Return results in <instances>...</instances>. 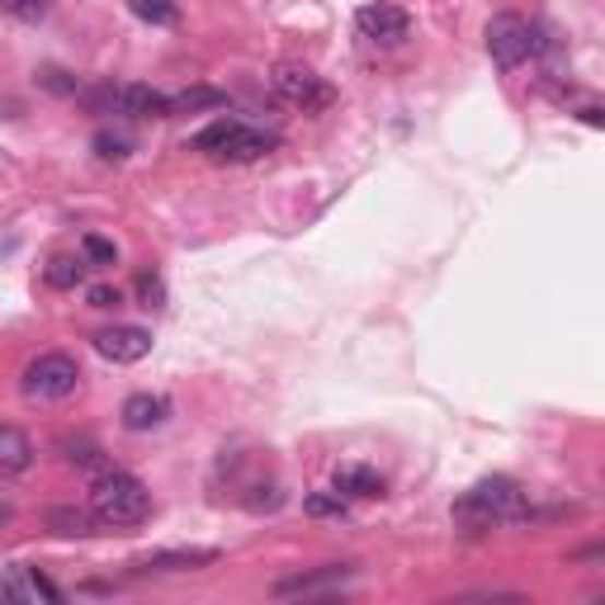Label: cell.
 Returning a JSON list of instances; mask_svg holds the SVG:
<instances>
[{"label":"cell","mask_w":605,"mask_h":605,"mask_svg":"<svg viewBox=\"0 0 605 605\" xmlns=\"http://www.w3.org/2000/svg\"><path fill=\"white\" fill-rule=\"evenodd\" d=\"M549 515H568V511L564 507L535 511L530 497L521 493V483L483 478L478 487H468V493L454 501L450 521H454V530H464V535H487V530H497V525H535V521H549Z\"/></svg>","instance_id":"cell-1"},{"label":"cell","mask_w":605,"mask_h":605,"mask_svg":"<svg viewBox=\"0 0 605 605\" xmlns=\"http://www.w3.org/2000/svg\"><path fill=\"white\" fill-rule=\"evenodd\" d=\"M91 511L105 530H133L152 515V493L147 483L133 478V473H99L91 487Z\"/></svg>","instance_id":"cell-2"},{"label":"cell","mask_w":605,"mask_h":605,"mask_svg":"<svg viewBox=\"0 0 605 605\" xmlns=\"http://www.w3.org/2000/svg\"><path fill=\"white\" fill-rule=\"evenodd\" d=\"M81 388V365L67 351H48L24 369V398L34 402H62Z\"/></svg>","instance_id":"cell-3"},{"label":"cell","mask_w":605,"mask_h":605,"mask_svg":"<svg viewBox=\"0 0 605 605\" xmlns=\"http://www.w3.org/2000/svg\"><path fill=\"white\" fill-rule=\"evenodd\" d=\"M535 48H539V38H535V28H530L521 14L501 10V14L487 20V52H493V62L501 71H515L525 57H535Z\"/></svg>","instance_id":"cell-4"},{"label":"cell","mask_w":605,"mask_h":605,"mask_svg":"<svg viewBox=\"0 0 605 605\" xmlns=\"http://www.w3.org/2000/svg\"><path fill=\"white\" fill-rule=\"evenodd\" d=\"M270 85H275V95H280V99H289V105H298L302 114H317V109H331V105H336V91H331V85H327L322 76H317V71L294 67V62L275 67Z\"/></svg>","instance_id":"cell-5"},{"label":"cell","mask_w":605,"mask_h":605,"mask_svg":"<svg viewBox=\"0 0 605 605\" xmlns=\"http://www.w3.org/2000/svg\"><path fill=\"white\" fill-rule=\"evenodd\" d=\"M355 578V564H327V568H312V572H298V578H280L270 586V596L280 601H294V596H327V592H341L345 582Z\"/></svg>","instance_id":"cell-6"},{"label":"cell","mask_w":605,"mask_h":605,"mask_svg":"<svg viewBox=\"0 0 605 605\" xmlns=\"http://www.w3.org/2000/svg\"><path fill=\"white\" fill-rule=\"evenodd\" d=\"M355 28L365 34L369 43H383V48H393V43L407 38V10L402 5H388V0H379V5H365V10H355Z\"/></svg>","instance_id":"cell-7"},{"label":"cell","mask_w":605,"mask_h":605,"mask_svg":"<svg viewBox=\"0 0 605 605\" xmlns=\"http://www.w3.org/2000/svg\"><path fill=\"white\" fill-rule=\"evenodd\" d=\"M95 351L114 365H138L152 355V331L147 327H105L95 331Z\"/></svg>","instance_id":"cell-8"},{"label":"cell","mask_w":605,"mask_h":605,"mask_svg":"<svg viewBox=\"0 0 605 605\" xmlns=\"http://www.w3.org/2000/svg\"><path fill=\"white\" fill-rule=\"evenodd\" d=\"M280 147V138L275 133H261V128H247V123H227V138H223V147H218V156L223 162H261L265 152H275Z\"/></svg>","instance_id":"cell-9"},{"label":"cell","mask_w":605,"mask_h":605,"mask_svg":"<svg viewBox=\"0 0 605 605\" xmlns=\"http://www.w3.org/2000/svg\"><path fill=\"white\" fill-rule=\"evenodd\" d=\"M218 564V549H156V554H142L133 572H199V568H213Z\"/></svg>","instance_id":"cell-10"},{"label":"cell","mask_w":605,"mask_h":605,"mask_svg":"<svg viewBox=\"0 0 605 605\" xmlns=\"http://www.w3.org/2000/svg\"><path fill=\"white\" fill-rule=\"evenodd\" d=\"M166 412H170V402L166 398H156V393H133L119 407V422L123 430H133V436H142V430H156L166 422Z\"/></svg>","instance_id":"cell-11"},{"label":"cell","mask_w":605,"mask_h":605,"mask_svg":"<svg viewBox=\"0 0 605 605\" xmlns=\"http://www.w3.org/2000/svg\"><path fill=\"white\" fill-rule=\"evenodd\" d=\"M34 468V440L20 426H0V473H28Z\"/></svg>","instance_id":"cell-12"},{"label":"cell","mask_w":605,"mask_h":605,"mask_svg":"<svg viewBox=\"0 0 605 605\" xmlns=\"http://www.w3.org/2000/svg\"><path fill=\"white\" fill-rule=\"evenodd\" d=\"M336 493L341 497H383V478H379V468H369V464H341Z\"/></svg>","instance_id":"cell-13"},{"label":"cell","mask_w":605,"mask_h":605,"mask_svg":"<svg viewBox=\"0 0 605 605\" xmlns=\"http://www.w3.org/2000/svg\"><path fill=\"white\" fill-rule=\"evenodd\" d=\"M48 525L57 530V535H67V539H85V535H95V530H99L95 511H76V507H52Z\"/></svg>","instance_id":"cell-14"},{"label":"cell","mask_w":605,"mask_h":605,"mask_svg":"<svg viewBox=\"0 0 605 605\" xmlns=\"http://www.w3.org/2000/svg\"><path fill=\"white\" fill-rule=\"evenodd\" d=\"M199 109H227V95L213 85H190V91L170 95V114H199Z\"/></svg>","instance_id":"cell-15"},{"label":"cell","mask_w":605,"mask_h":605,"mask_svg":"<svg viewBox=\"0 0 605 605\" xmlns=\"http://www.w3.org/2000/svg\"><path fill=\"white\" fill-rule=\"evenodd\" d=\"M128 10H133L142 24H156V28H176L180 24L176 0H128Z\"/></svg>","instance_id":"cell-16"},{"label":"cell","mask_w":605,"mask_h":605,"mask_svg":"<svg viewBox=\"0 0 605 605\" xmlns=\"http://www.w3.org/2000/svg\"><path fill=\"white\" fill-rule=\"evenodd\" d=\"M43 280H48V289H76L85 280V261H76V256H52Z\"/></svg>","instance_id":"cell-17"},{"label":"cell","mask_w":605,"mask_h":605,"mask_svg":"<svg viewBox=\"0 0 605 605\" xmlns=\"http://www.w3.org/2000/svg\"><path fill=\"white\" fill-rule=\"evenodd\" d=\"M57 0H0V14H10V20L20 24H43L52 14Z\"/></svg>","instance_id":"cell-18"},{"label":"cell","mask_w":605,"mask_h":605,"mask_svg":"<svg viewBox=\"0 0 605 605\" xmlns=\"http://www.w3.org/2000/svg\"><path fill=\"white\" fill-rule=\"evenodd\" d=\"M81 256H85V265H119V247H114L109 237H95V233H85L81 237Z\"/></svg>","instance_id":"cell-19"},{"label":"cell","mask_w":605,"mask_h":605,"mask_svg":"<svg viewBox=\"0 0 605 605\" xmlns=\"http://www.w3.org/2000/svg\"><path fill=\"white\" fill-rule=\"evenodd\" d=\"M302 511L317 515V521H331V515L341 521V515H345V497L341 493H312L308 501H302Z\"/></svg>","instance_id":"cell-20"},{"label":"cell","mask_w":605,"mask_h":605,"mask_svg":"<svg viewBox=\"0 0 605 605\" xmlns=\"http://www.w3.org/2000/svg\"><path fill=\"white\" fill-rule=\"evenodd\" d=\"M133 152V138H123V133H95V156L99 162H123V156Z\"/></svg>","instance_id":"cell-21"},{"label":"cell","mask_w":605,"mask_h":605,"mask_svg":"<svg viewBox=\"0 0 605 605\" xmlns=\"http://www.w3.org/2000/svg\"><path fill=\"white\" fill-rule=\"evenodd\" d=\"M138 298H142V308H166V280L156 270L138 275Z\"/></svg>","instance_id":"cell-22"},{"label":"cell","mask_w":605,"mask_h":605,"mask_svg":"<svg viewBox=\"0 0 605 605\" xmlns=\"http://www.w3.org/2000/svg\"><path fill=\"white\" fill-rule=\"evenodd\" d=\"M85 302L99 312H109V308H123V294L114 289V284H91V289H85Z\"/></svg>","instance_id":"cell-23"},{"label":"cell","mask_w":605,"mask_h":605,"mask_svg":"<svg viewBox=\"0 0 605 605\" xmlns=\"http://www.w3.org/2000/svg\"><path fill=\"white\" fill-rule=\"evenodd\" d=\"M38 81L48 85L52 95H76V91H81V85H76V76H67V71H57V67H48V71H43V76H38Z\"/></svg>","instance_id":"cell-24"},{"label":"cell","mask_w":605,"mask_h":605,"mask_svg":"<svg viewBox=\"0 0 605 605\" xmlns=\"http://www.w3.org/2000/svg\"><path fill=\"white\" fill-rule=\"evenodd\" d=\"M28 586H34V596H43V601H62V592H57V586L43 578L38 568H28Z\"/></svg>","instance_id":"cell-25"},{"label":"cell","mask_w":605,"mask_h":605,"mask_svg":"<svg viewBox=\"0 0 605 605\" xmlns=\"http://www.w3.org/2000/svg\"><path fill=\"white\" fill-rule=\"evenodd\" d=\"M582 119L592 123V128H601V109H596V105H586V109H582Z\"/></svg>","instance_id":"cell-26"}]
</instances>
